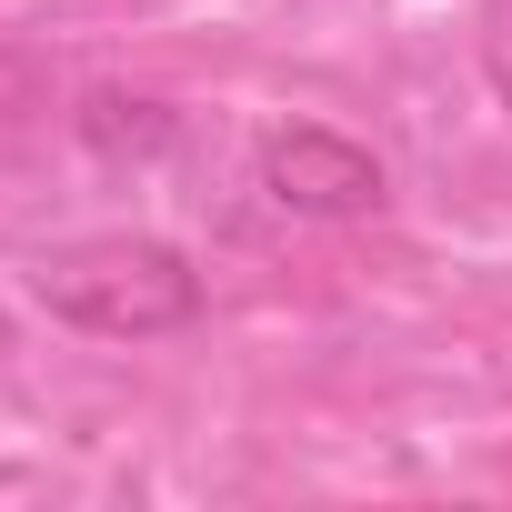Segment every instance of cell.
Listing matches in <instances>:
<instances>
[{"label": "cell", "mask_w": 512, "mask_h": 512, "mask_svg": "<svg viewBox=\"0 0 512 512\" xmlns=\"http://www.w3.org/2000/svg\"><path fill=\"white\" fill-rule=\"evenodd\" d=\"M31 302L91 342H171L201 322V272L161 231H91L31 262Z\"/></svg>", "instance_id": "obj_1"}, {"label": "cell", "mask_w": 512, "mask_h": 512, "mask_svg": "<svg viewBox=\"0 0 512 512\" xmlns=\"http://www.w3.org/2000/svg\"><path fill=\"white\" fill-rule=\"evenodd\" d=\"M482 81L512 111V0H482Z\"/></svg>", "instance_id": "obj_4"}, {"label": "cell", "mask_w": 512, "mask_h": 512, "mask_svg": "<svg viewBox=\"0 0 512 512\" xmlns=\"http://www.w3.org/2000/svg\"><path fill=\"white\" fill-rule=\"evenodd\" d=\"M81 141L91 151H161L171 141V111L141 101V91H91L81 101Z\"/></svg>", "instance_id": "obj_3"}, {"label": "cell", "mask_w": 512, "mask_h": 512, "mask_svg": "<svg viewBox=\"0 0 512 512\" xmlns=\"http://www.w3.org/2000/svg\"><path fill=\"white\" fill-rule=\"evenodd\" d=\"M251 181H262V201L292 211V221H372V211L392 201V171H382L352 131H322V121H282V131H262Z\"/></svg>", "instance_id": "obj_2"}, {"label": "cell", "mask_w": 512, "mask_h": 512, "mask_svg": "<svg viewBox=\"0 0 512 512\" xmlns=\"http://www.w3.org/2000/svg\"><path fill=\"white\" fill-rule=\"evenodd\" d=\"M0 342H11V322H0Z\"/></svg>", "instance_id": "obj_5"}]
</instances>
